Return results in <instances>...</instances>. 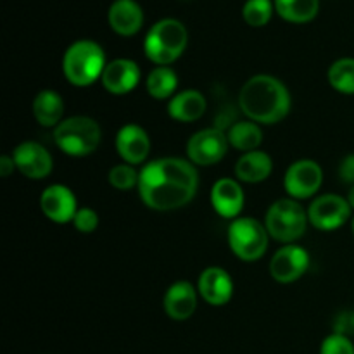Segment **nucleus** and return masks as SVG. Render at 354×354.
I'll return each mask as SVG.
<instances>
[{"mask_svg":"<svg viewBox=\"0 0 354 354\" xmlns=\"http://www.w3.org/2000/svg\"><path fill=\"white\" fill-rule=\"evenodd\" d=\"M16 169L30 180H44L54 169L52 154L38 142H21L12 151Z\"/></svg>","mask_w":354,"mask_h":354,"instance_id":"nucleus-13","label":"nucleus"},{"mask_svg":"<svg viewBox=\"0 0 354 354\" xmlns=\"http://www.w3.org/2000/svg\"><path fill=\"white\" fill-rule=\"evenodd\" d=\"M106 66L104 48L88 38L73 41L62 55V75L68 83L78 88H85L99 82Z\"/></svg>","mask_w":354,"mask_h":354,"instance_id":"nucleus-3","label":"nucleus"},{"mask_svg":"<svg viewBox=\"0 0 354 354\" xmlns=\"http://www.w3.org/2000/svg\"><path fill=\"white\" fill-rule=\"evenodd\" d=\"M275 12V3L273 0H245L242 7V17L245 24L252 28H261L270 23Z\"/></svg>","mask_w":354,"mask_h":354,"instance_id":"nucleus-27","label":"nucleus"},{"mask_svg":"<svg viewBox=\"0 0 354 354\" xmlns=\"http://www.w3.org/2000/svg\"><path fill=\"white\" fill-rule=\"evenodd\" d=\"M245 196L237 178H220L211 187V206L218 216L235 220L244 209Z\"/></svg>","mask_w":354,"mask_h":354,"instance_id":"nucleus-17","label":"nucleus"},{"mask_svg":"<svg viewBox=\"0 0 354 354\" xmlns=\"http://www.w3.org/2000/svg\"><path fill=\"white\" fill-rule=\"evenodd\" d=\"M273 171V161L265 151L245 152L235 162V176L242 183H261L270 178Z\"/></svg>","mask_w":354,"mask_h":354,"instance_id":"nucleus-21","label":"nucleus"},{"mask_svg":"<svg viewBox=\"0 0 354 354\" xmlns=\"http://www.w3.org/2000/svg\"><path fill=\"white\" fill-rule=\"evenodd\" d=\"M138 176L140 171L128 162H120V165L113 166L107 173V180H109L111 187L116 190H131L138 185Z\"/></svg>","mask_w":354,"mask_h":354,"instance_id":"nucleus-28","label":"nucleus"},{"mask_svg":"<svg viewBox=\"0 0 354 354\" xmlns=\"http://www.w3.org/2000/svg\"><path fill=\"white\" fill-rule=\"evenodd\" d=\"M197 290L209 306L220 308L230 303V299L234 297V280L225 268L209 266V268L203 270V273L199 275Z\"/></svg>","mask_w":354,"mask_h":354,"instance_id":"nucleus-16","label":"nucleus"},{"mask_svg":"<svg viewBox=\"0 0 354 354\" xmlns=\"http://www.w3.org/2000/svg\"><path fill=\"white\" fill-rule=\"evenodd\" d=\"M102 140L100 124L90 116L64 118L54 128V142L59 151L71 158H86L99 149Z\"/></svg>","mask_w":354,"mask_h":354,"instance_id":"nucleus-5","label":"nucleus"},{"mask_svg":"<svg viewBox=\"0 0 354 354\" xmlns=\"http://www.w3.org/2000/svg\"><path fill=\"white\" fill-rule=\"evenodd\" d=\"M228 137L221 128H204L187 142V159L194 166H213L227 156Z\"/></svg>","mask_w":354,"mask_h":354,"instance_id":"nucleus-8","label":"nucleus"},{"mask_svg":"<svg viewBox=\"0 0 354 354\" xmlns=\"http://www.w3.org/2000/svg\"><path fill=\"white\" fill-rule=\"evenodd\" d=\"M308 220L310 225L322 232H334L344 227L351 220L353 209L348 199L337 194H324L318 196L308 206Z\"/></svg>","mask_w":354,"mask_h":354,"instance_id":"nucleus-10","label":"nucleus"},{"mask_svg":"<svg viewBox=\"0 0 354 354\" xmlns=\"http://www.w3.org/2000/svg\"><path fill=\"white\" fill-rule=\"evenodd\" d=\"M138 171V196L149 209L159 213L187 206L199 189V173L189 159L159 158Z\"/></svg>","mask_w":354,"mask_h":354,"instance_id":"nucleus-1","label":"nucleus"},{"mask_svg":"<svg viewBox=\"0 0 354 354\" xmlns=\"http://www.w3.org/2000/svg\"><path fill=\"white\" fill-rule=\"evenodd\" d=\"M14 169H16V162H14L12 156H2L0 158V176L7 178V176H10V173Z\"/></svg>","mask_w":354,"mask_h":354,"instance_id":"nucleus-33","label":"nucleus"},{"mask_svg":"<svg viewBox=\"0 0 354 354\" xmlns=\"http://www.w3.org/2000/svg\"><path fill=\"white\" fill-rule=\"evenodd\" d=\"M206 109V97L203 92L194 88L182 90L168 100L169 118L180 121V123H194V121L201 120Z\"/></svg>","mask_w":354,"mask_h":354,"instance_id":"nucleus-20","label":"nucleus"},{"mask_svg":"<svg viewBox=\"0 0 354 354\" xmlns=\"http://www.w3.org/2000/svg\"><path fill=\"white\" fill-rule=\"evenodd\" d=\"M335 334L346 335V337H353L354 335V310L341 311L337 317L332 322Z\"/></svg>","mask_w":354,"mask_h":354,"instance_id":"nucleus-31","label":"nucleus"},{"mask_svg":"<svg viewBox=\"0 0 354 354\" xmlns=\"http://www.w3.org/2000/svg\"><path fill=\"white\" fill-rule=\"evenodd\" d=\"M230 147L237 149L242 154L251 151H258L263 144V130L258 123L251 120H242L232 124L227 131Z\"/></svg>","mask_w":354,"mask_h":354,"instance_id":"nucleus-23","label":"nucleus"},{"mask_svg":"<svg viewBox=\"0 0 354 354\" xmlns=\"http://www.w3.org/2000/svg\"><path fill=\"white\" fill-rule=\"evenodd\" d=\"M273 3L275 12L292 24L310 23L320 12V0H273Z\"/></svg>","mask_w":354,"mask_h":354,"instance_id":"nucleus-25","label":"nucleus"},{"mask_svg":"<svg viewBox=\"0 0 354 354\" xmlns=\"http://www.w3.org/2000/svg\"><path fill=\"white\" fill-rule=\"evenodd\" d=\"M339 178L342 183L354 185V154H348L339 165Z\"/></svg>","mask_w":354,"mask_h":354,"instance_id":"nucleus-32","label":"nucleus"},{"mask_svg":"<svg viewBox=\"0 0 354 354\" xmlns=\"http://www.w3.org/2000/svg\"><path fill=\"white\" fill-rule=\"evenodd\" d=\"M324 183V169L313 159H297L283 175V189L294 201H304L317 196Z\"/></svg>","mask_w":354,"mask_h":354,"instance_id":"nucleus-9","label":"nucleus"},{"mask_svg":"<svg viewBox=\"0 0 354 354\" xmlns=\"http://www.w3.org/2000/svg\"><path fill=\"white\" fill-rule=\"evenodd\" d=\"M197 296H199L197 287H194L187 280L171 283L162 297L166 317L175 322H185L192 318L197 310Z\"/></svg>","mask_w":354,"mask_h":354,"instance_id":"nucleus-18","label":"nucleus"},{"mask_svg":"<svg viewBox=\"0 0 354 354\" xmlns=\"http://www.w3.org/2000/svg\"><path fill=\"white\" fill-rule=\"evenodd\" d=\"M320 354H354L353 339L332 332L322 341Z\"/></svg>","mask_w":354,"mask_h":354,"instance_id":"nucleus-29","label":"nucleus"},{"mask_svg":"<svg viewBox=\"0 0 354 354\" xmlns=\"http://www.w3.org/2000/svg\"><path fill=\"white\" fill-rule=\"evenodd\" d=\"M189 44V33L182 21L165 17L151 26L144 38L145 57L156 66H169L178 61Z\"/></svg>","mask_w":354,"mask_h":354,"instance_id":"nucleus-4","label":"nucleus"},{"mask_svg":"<svg viewBox=\"0 0 354 354\" xmlns=\"http://www.w3.org/2000/svg\"><path fill=\"white\" fill-rule=\"evenodd\" d=\"M40 209L52 223L68 225L73 223L80 207L75 192L69 187L54 183L41 192Z\"/></svg>","mask_w":354,"mask_h":354,"instance_id":"nucleus-12","label":"nucleus"},{"mask_svg":"<svg viewBox=\"0 0 354 354\" xmlns=\"http://www.w3.org/2000/svg\"><path fill=\"white\" fill-rule=\"evenodd\" d=\"M346 199H348L349 206H351V209L354 211V185L349 187V192H348V196H346Z\"/></svg>","mask_w":354,"mask_h":354,"instance_id":"nucleus-34","label":"nucleus"},{"mask_svg":"<svg viewBox=\"0 0 354 354\" xmlns=\"http://www.w3.org/2000/svg\"><path fill=\"white\" fill-rule=\"evenodd\" d=\"M73 227L80 232V234H92L99 227V214L92 207H80L76 213L75 220H73Z\"/></svg>","mask_w":354,"mask_h":354,"instance_id":"nucleus-30","label":"nucleus"},{"mask_svg":"<svg viewBox=\"0 0 354 354\" xmlns=\"http://www.w3.org/2000/svg\"><path fill=\"white\" fill-rule=\"evenodd\" d=\"M227 237L230 251L245 263L261 259L272 239L265 223L252 216H239L232 220Z\"/></svg>","mask_w":354,"mask_h":354,"instance_id":"nucleus-7","label":"nucleus"},{"mask_svg":"<svg viewBox=\"0 0 354 354\" xmlns=\"http://www.w3.org/2000/svg\"><path fill=\"white\" fill-rule=\"evenodd\" d=\"M140 82V68L133 59H113L107 62L100 83L111 95H127L133 92Z\"/></svg>","mask_w":354,"mask_h":354,"instance_id":"nucleus-15","label":"nucleus"},{"mask_svg":"<svg viewBox=\"0 0 354 354\" xmlns=\"http://www.w3.org/2000/svg\"><path fill=\"white\" fill-rule=\"evenodd\" d=\"M351 230H353V235H354V216L351 218Z\"/></svg>","mask_w":354,"mask_h":354,"instance_id":"nucleus-35","label":"nucleus"},{"mask_svg":"<svg viewBox=\"0 0 354 354\" xmlns=\"http://www.w3.org/2000/svg\"><path fill=\"white\" fill-rule=\"evenodd\" d=\"M239 107L248 120L258 124H277L286 120L292 107L290 92L272 75H256L242 85Z\"/></svg>","mask_w":354,"mask_h":354,"instance_id":"nucleus-2","label":"nucleus"},{"mask_svg":"<svg viewBox=\"0 0 354 354\" xmlns=\"http://www.w3.org/2000/svg\"><path fill=\"white\" fill-rule=\"evenodd\" d=\"M147 93L156 100H169L178 93V75L169 66H156L145 80Z\"/></svg>","mask_w":354,"mask_h":354,"instance_id":"nucleus-24","label":"nucleus"},{"mask_svg":"<svg viewBox=\"0 0 354 354\" xmlns=\"http://www.w3.org/2000/svg\"><path fill=\"white\" fill-rule=\"evenodd\" d=\"M327 82L335 92L354 95V57H341L332 62L327 71Z\"/></svg>","mask_w":354,"mask_h":354,"instance_id":"nucleus-26","label":"nucleus"},{"mask_svg":"<svg viewBox=\"0 0 354 354\" xmlns=\"http://www.w3.org/2000/svg\"><path fill=\"white\" fill-rule=\"evenodd\" d=\"M118 156L131 166L144 165L151 154V137L140 124L128 123L118 130L114 138Z\"/></svg>","mask_w":354,"mask_h":354,"instance_id":"nucleus-14","label":"nucleus"},{"mask_svg":"<svg viewBox=\"0 0 354 354\" xmlns=\"http://www.w3.org/2000/svg\"><path fill=\"white\" fill-rule=\"evenodd\" d=\"M33 116L44 128H55L64 120V100L55 90H41L33 100Z\"/></svg>","mask_w":354,"mask_h":354,"instance_id":"nucleus-22","label":"nucleus"},{"mask_svg":"<svg viewBox=\"0 0 354 354\" xmlns=\"http://www.w3.org/2000/svg\"><path fill=\"white\" fill-rule=\"evenodd\" d=\"M310 252L299 244H287L273 254L270 275L279 283H294L310 268Z\"/></svg>","mask_w":354,"mask_h":354,"instance_id":"nucleus-11","label":"nucleus"},{"mask_svg":"<svg viewBox=\"0 0 354 354\" xmlns=\"http://www.w3.org/2000/svg\"><path fill=\"white\" fill-rule=\"evenodd\" d=\"M107 23L120 37H133L144 26V10L135 0H114L107 10Z\"/></svg>","mask_w":354,"mask_h":354,"instance_id":"nucleus-19","label":"nucleus"},{"mask_svg":"<svg viewBox=\"0 0 354 354\" xmlns=\"http://www.w3.org/2000/svg\"><path fill=\"white\" fill-rule=\"evenodd\" d=\"M263 223L273 241L287 245L296 244V241L306 234L310 220H308V211L301 206L299 201L287 197V199L275 201L268 207Z\"/></svg>","mask_w":354,"mask_h":354,"instance_id":"nucleus-6","label":"nucleus"}]
</instances>
